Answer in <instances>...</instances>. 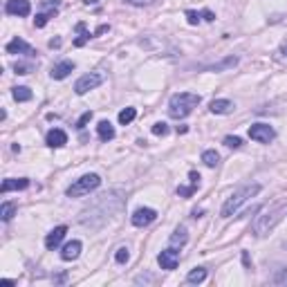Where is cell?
<instances>
[{
  "mask_svg": "<svg viewBox=\"0 0 287 287\" xmlns=\"http://www.w3.org/2000/svg\"><path fill=\"white\" fill-rule=\"evenodd\" d=\"M285 213H287V200H280V202H276L269 211L256 215V220H253V224H251V233L256 238L267 236V233L285 218Z\"/></svg>",
  "mask_w": 287,
  "mask_h": 287,
  "instance_id": "6da1fadb",
  "label": "cell"
},
{
  "mask_svg": "<svg viewBox=\"0 0 287 287\" xmlns=\"http://www.w3.org/2000/svg\"><path fill=\"white\" fill-rule=\"evenodd\" d=\"M260 189H262V186L253 182V184L240 186L238 191H233V193L227 198V202L222 204V209H220V215H222V218H231V215H236V213H238V209H240L242 204L247 202V200L260 193Z\"/></svg>",
  "mask_w": 287,
  "mask_h": 287,
  "instance_id": "7a4b0ae2",
  "label": "cell"
},
{
  "mask_svg": "<svg viewBox=\"0 0 287 287\" xmlns=\"http://www.w3.org/2000/svg\"><path fill=\"white\" fill-rule=\"evenodd\" d=\"M202 97L200 94H193V92H180V94H173L169 101V114L173 119H184L193 112V108L200 106Z\"/></svg>",
  "mask_w": 287,
  "mask_h": 287,
  "instance_id": "3957f363",
  "label": "cell"
},
{
  "mask_svg": "<svg viewBox=\"0 0 287 287\" xmlns=\"http://www.w3.org/2000/svg\"><path fill=\"white\" fill-rule=\"evenodd\" d=\"M99 184H101V178L97 173H85L74 184H70L65 193H68V198H83V195L92 193L94 189H99Z\"/></svg>",
  "mask_w": 287,
  "mask_h": 287,
  "instance_id": "277c9868",
  "label": "cell"
},
{
  "mask_svg": "<svg viewBox=\"0 0 287 287\" xmlns=\"http://www.w3.org/2000/svg\"><path fill=\"white\" fill-rule=\"evenodd\" d=\"M101 83H103V74H99V72H90V74H83L74 83V92L76 94H85V92H90V90L99 88Z\"/></svg>",
  "mask_w": 287,
  "mask_h": 287,
  "instance_id": "5b68a950",
  "label": "cell"
},
{
  "mask_svg": "<svg viewBox=\"0 0 287 287\" xmlns=\"http://www.w3.org/2000/svg\"><path fill=\"white\" fill-rule=\"evenodd\" d=\"M249 137L258 144H269L274 141L276 132L269 123H253V126H249Z\"/></svg>",
  "mask_w": 287,
  "mask_h": 287,
  "instance_id": "8992f818",
  "label": "cell"
},
{
  "mask_svg": "<svg viewBox=\"0 0 287 287\" xmlns=\"http://www.w3.org/2000/svg\"><path fill=\"white\" fill-rule=\"evenodd\" d=\"M157 262H160L162 269L166 271H173L178 269V262H180V249H175V247H169V249H164L157 256Z\"/></svg>",
  "mask_w": 287,
  "mask_h": 287,
  "instance_id": "52a82bcc",
  "label": "cell"
},
{
  "mask_svg": "<svg viewBox=\"0 0 287 287\" xmlns=\"http://www.w3.org/2000/svg\"><path fill=\"white\" fill-rule=\"evenodd\" d=\"M5 12H7L9 16L25 18V16H30L32 14V5H30V0H7Z\"/></svg>",
  "mask_w": 287,
  "mask_h": 287,
  "instance_id": "ba28073f",
  "label": "cell"
},
{
  "mask_svg": "<svg viewBox=\"0 0 287 287\" xmlns=\"http://www.w3.org/2000/svg\"><path fill=\"white\" fill-rule=\"evenodd\" d=\"M5 50H7V54H25V56H34V47L30 45L27 41H23V38H14V41H9L7 45H5Z\"/></svg>",
  "mask_w": 287,
  "mask_h": 287,
  "instance_id": "9c48e42d",
  "label": "cell"
},
{
  "mask_svg": "<svg viewBox=\"0 0 287 287\" xmlns=\"http://www.w3.org/2000/svg\"><path fill=\"white\" fill-rule=\"evenodd\" d=\"M132 224L135 227H148L151 222H155L157 220V211L155 209H148V207H141V209H137L135 213H132Z\"/></svg>",
  "mask_w": 287,
  "mask_h": 287,
  "instance_id": "30bf717a",
  "label": "cell"
},
{
  "mask_svg": "<svg viewBox=\"0 0 287 287\" xmlns=\"http://www.w3.org/2000/svg\"><path fill=\"white\" fill-rule=\"evenodd\" d=\"M65 233H68V227H65V224H61V227H54L50 233H47V238H45V247H47L50 251H52V249H56V247L61 245V240L65 238Z\"/></svg>",
  "mask_w": 287,
  "mask_h": 287,
  "instance_id": "8fae6325",
  "label": "cell"
},
{
  "mask_svg": "<svg viewBox=\"0 0 287 287\" xmlns=\"http://www.w3.org/2000/svg\"><path fill=\"white\" fill-rule=\"evenodd\" d=\"M81 249H83V245H81V240H70L63 245V249H61V258H63L65 262L70 260H76V258L81 256Z\"/></svg>",
  "mask_w": 287,
  "mask_h": 287,
  "instance_id": "7c38bea8",
  "label": "cell"
},
{
  "mask_svg": "<svg viewBox=\"0 0 287 287\" xmlns=\"http://www.w3.org/2000/svg\"><path fill=\"white\" fill-rule=\"evenodd\" d=\"M74 61H59V63L52 68V72H50V76L52 79H56V81H63L65 76L70 74V72H74Z\"/></svg>",
  "mask_w": 287,
  "mask_h": 287,
  "instance_id": "4fadbf2b",
  "label": "cell"
},
{
  "mask_svg": "<svg viewBox=\"0 0 287 287\" xmlns=\"http://www.w3.org/2000/svg\"><path fill=\"white\" fill-rule=\"evenodd\" d=\"M27 186H30V180L27 178H18V180H14V178H7L0 184V193H9V191H25Z\"/></svg>",
  "mask_w": 287,
  "mask_h": 287,
  "instance_id": "5bb4252c",
  "label": "cell"
},
{
  "mask_svg": "<svg viewBox=\"0 0 287 287\" xmlns=\"http://www.w3.org/2000/svg\"><path fill=\"white\" fill-rule=\"evenodd\" d=\"M45 141L50 148H61L68 144V135H65V130H61V128H52V130L47 132Z\"/></svg>",
  "mask_w": 287,
  "mask_h": 287,
  "instance_id": "9a60e30c",
  "label": "cell"
},
{
  "mask_svg": "<svg viewBox=\"0 0 287 287\" xmlns=\"http://www.w3.org/2000/svg\"><path fill=\"white\" fill-rule=\"evenodd\" d=\"M209 110H211L213 114H229L236 110V106H233V101H229V99H213Z\"/></svg>",
  "mask_w": 287,
  "mask_h": 287,
  "instance_id": "2e32d148",
  "label": "cell"
},
{
  "mask_svg": "<svg viewBox=\"0 0 287 287\" xmlns=\"http://www.w3.org/2000/svg\"><path fill=\"white\" fill-rule=\"evenodd\" d=\"M97 135H99V139L101 141H110V139H114V126L110 121H99L97 123Z\"/></svg>",
  "mask_w": 287,
  "mask_h": 287,
  "instance_id": "e0dca14e",
  "label": "cell"
},
{
  "mask_svg": "<svg viewBox=\"0 0 287 287\" xmlns=\"http://www.w3.org/2000/svg\"><path fill=\"white\" fill-rule=\"evenodd\" d=\"M186 240H189V233H186V227H178L171 236V245L173 247H184Z\"/></svg>",
  "mask_w": 287,
  "mask_h": 287,
  "instance_id": "ac0fdd59",
  "label": "cell"
},
{
  "mask_svg": "<svg viewBox=\"0 0 287 287\" xmlns=\"http://www.w3.org/2000/svg\"><path fill=\"white\" fill-rule=\"evenodd\" d=\"M12 97L16 99L18 103H23V101H30L34 94H32V90L30 88H25V85H18V88H14L12 90Z\"/></svg>",
  "mask_w": 287,
  "mask_h": 287,
  "instance_id": "d6986e66",
  "label": "cell"
},
{
  "mask_svg": "<svg viewBox=\"0 0 287 287\" xmlns=\"http://www.w3.org/2000/svg\"><path fill=\"white\" fill-rule=\"evenodd\" d=\"M76 32L81 34L79 38H74V45H76V47H83L85 43H88L90 38L94 36V34H90V32H85V25H83V23H79V25H76Z\"/></svg>",
  "mask_w": 287,
  "mask_h": 287,
  "instance_id": "ffe728a7",
  "label": "cell"
},
{
  "mask_svg": "<svg viewBox=\"0 0 287 287\" xmlns=\"http://www.w3.org/2000/svg\"><path fill=\"white\" fill-rule=\"evenodd\" d=\"M204 278H207V269H204V267H195V269H191L189 276H186L189 283H202Z\"/></svg>",
  "mask_w": 287,
  "mask_h": 287,
  "instance_id": "44dd1931",
  "label": "cell"
},
{
  "mask_svg": "<svg viewBox=\"0 0 287 287\" xmlns=\"http://www.w3.org/2000/svg\"><path fill=\"white\" fill-rule=\"evenodd\" d=\"M14 213H16V204L3 202V207H0V218H3V222H9V220L14 218Z\"/></svg>",
  "mask_w": 287,
  "mask_h": 287,
  "instance_id": "7402d4cb",
  "label": "cell"
},
{
  "mask_svg": "<svg viewBox=\"0 0 287 287\" xmlns=\"http://www.w3.org/2000/svg\"><path fill=\"white\" fill-rule=\"evenodd\" d=\"M202 162L209 166V169H215V166L220 164V155L215 151H204L202 153Z\"/></svg>",
  "mask_w": 287,
  "mask_h": 287,
  "instance_id": "603a6c76",
  "label": "cell"
},
{
  "mask_svg": "<svg viewBox=\"0 0 287 287\" xmlns=\"http://www.w3.org/2000/svg\"><path fill=\"white\" fill-rule=\"evenodd\" d=\"M135 117H137V110L135 108H123L121 112H119V123H121V126H128V123H130Z\"/></svg>",
  "mask_w": 287,
  "mask_h": 287,
  "instance_id": "cb8c5ba5",
  "label": "cell"
},
{
  "mask_svg": "<svg viewBox=\"0 0 287 287\" xmlns=\"http://www.w3.org/2000/svg\"><path fill=\"white\" fill-rule=\"evenodd\" d=\"M56 14V9H52V12H41V14H36V18H34V27H38V30H41V27H45L47 25V21H50L52 16H54Z\"/></svg>",
  "mask_w": 287,
  "mask_h": 287,
  "instance_id": "d4e9b609",
  "label": "cell"
},
{
  "mask_svg": "<svg viewBox=\"0 0 287 287\" xmlns=\"http://www.w3.org/2000/svg\"><path fill=\"white\" fill-rule=\"evenodd\" d=\"M271 283L274 285H287V265L280 267V269H276L274 278H271Z\"/></svg>",
  "mask_w": 287,
  "mask_h": 287,
  "instance_id": "484cf974",
  "label": "cell"
},
{
  "mask_svg": "<svg viewBox=\"0 0 287 287\" xmlns=\"http://www.w3.org/2000/svg\"><path fill=\"white\" fill-rule=\"evenodd\" d=\"M184 16H186V21H189V25H198V23L202 21V12H195V9H186Z\"/></svg>",
  "mask_w": 287,
  "mask_h": 287,
  "instance_id": "4316f807",
  "label": "cell"
},
{
  "mask_svg": "<svg viewBox=\"0 0 287 287\" xmlns=\"http://www.w3.org/2000/svg\"><path fill=\"white\" fill-rule=\"evenodd\" d=\"M32 70H34V63H25V61H18V63L14 65V72H16V74H30Z\"/></svg>",
  "mask_w": 287,
  "mask_h": 287,
  "instance_id": "83f0119b",
  "label": "cell"
},
{
  "mask_svg": "<svg viewBox=\"0 0 287 287\" xmlns=\"http://www.w3.org/2000/svg\"><path fill=\"white\" fill-rule=\"evenodd\" d=\"M153 135H157V137H166L169 135V126H166L164 121H157V123H153Z\"/></svg>",
  "mask_w": 287,
  "mask_h": 287,
  "instance_id": "f1b7e54d",
  "label": "cell"
},
{
  "mask_svg": "<svg viewBox=\"0 0 287 287\" xmlns=\"http://www.w3.org/2000/svg\"><path fill=\"white\" fill-rule=\"evenodd\" d=\"M114 260H117L119 265H123V262H128V260H130V251H128L126 247H119L117 253H114Z\"/></svg>",
  "mask_w": 287,
  "mask_h": 287,
  "instance_id": "f546056e",
  "label": "cell"
},
{
  "mask_svg": "<svg viewBox=\"0 0 287 287\" xmlns=\"http://www.w3.org/2000/svg\"><path fill=\"white\" fill-rule=\"evenodd\" d=\"M224 146H229V148H242V139H240V137L227 135V137H224Z\"/></svg>",
  "mask_w": 287,
  "mask_h": 287,
  "instance_id": "4dcf8cb0",
  "label": "cell"
},
{
  "mask_svg": "<svg viewBox=\"0 0 287 287\" xmlns=\"http://www.w3.org/2000/svg\"><path fill=\"white\" fill-rule=\"evenodd\" d=\"M195 191H198V189H195V186H191V184L189 186H178V195H180V198H191Z\"/></svg>",
  "mask_w": 287,
  "mask_h": 287,
  "instance_id": "1f68e13d",
  "label": "cell"
},
{
  "mask_svg": "<svg viewBox=\"0 0 287 287\" xmlns=\"http://www.w3.org/2000/svg\"><path fill=\"white\" fill-rule=\"evenodd\" d=\"M90 119H92V112H90V110H88V112H83V114H81V119H79V121H76V128H79V130H83V128H85V123H88Z\"/></svg>",
  "mask_w": 287,
  "mask_h": 287,
  "instance_id": "d6a6232c",
  "label": "cell"
},
{
  "mask_svg": "<svg viewBox=\"0 0 287 287\" xmlns=\"http://www.w3.org/2000/svg\"><path fill=\"white\" fill-rule=\"evenodd\" d=\"M189 180H191V186L200 189V173H198V171H191V173H189Z\"/></svg>",
  "mask_w": 287,
  "mask_h": 287,
  "instance_id": "836d02e7",
  "label": "cell"
},
{
  "mask_svg": "<svg viewBox=\"0 0 287 287\" xmlns=\"http://www.w3.org/2000/svg\"><path fill=\"white\" fill-rule=\"evenodd\" d=\"M128 5H132V7H146V5H153L155 0H126Z\"/></svg>",
  "mask_w": 287,
  "mask_h": 287,
  "instance_id": "e575fe53",
  "label": "cell"
},
{
  "mask_svg": "<svg viewBox=\"0 0 287 287\" xmlns=\"http://www.w3.org/2000/svg\"><path fill=\"white\" fill-rule=\"evenodd\" d=\"M202 21L213 23V21H215V14L211 12V9H202Z\"/></svg>",
  "mask_w": 287,
  "mask_h": 287,
  "instance_id": "d590c367",
  "label": "cell"
},
{
  "mask_svg": "<svg viewBox=\"0 0 287 287\" xmlns=\"http://www.w3.org/2000/svg\"><path fill=\"white\" fill-rule=\"evenodd\" d=\"M135 283H153V276H137Z\"/></svg>",
  "mask_w": 287,
  "mask_h": 287,
  "instance_id": "8d00e7d4",
  "label": "cell"
},
{
  "mask_svg": "<svg viewBox=\"0 0 287 287\" xmlns=\"http://www.w3.org/2000/svg\"><path fill=\"white\" fill-rule=\"evenodd\" d=\"M108 30H110V25H101V27H97V30H94V36L103 34V32H108Z\"/></svg>",
  "mask_w": 287,
  "mask_h": 287,
  "instance_id": "74e56055",
  "label": "cell"
},
{
  "mask_svg": "<svg viewBox=\"0 0 287 287\" xmlns=\"http://www.w3.org/2000/svg\"><path fill=\"white\" fill-rule=\"evenodd\" d=\"M50 47H61V38H52V41H50Z\"/></svg>",
  "mask_w": 287,
  "mask_h": 287,
  "instance_id": "f35d334b",
  "label": "cell"
},
{
  "mask_svg": "<svg viewBox=\"0 0 287 287\" xmlns=\"http://www.w3.org/2000/svg\"><path fill=\"white\" fill-rule=\"evenodd\" d=\"M242 262H245V267H249V253L242 251Z\"/></svg>",
  "mask_w": 287,
  "mask_h": 287,
  "instance_id": "ab89813d",
  "label": "cell"
},
{
  "mask_svg": "<svg viewBox=\"0 0 287 287\" xmlns=\"http://www.w3.org/2000/svg\"><path fill=\"white\" fill-rule=\"evenodd\" d=\"M184 132H189V126H178V135H184Z\"/></svg>",
  "mask_w": 287,
  "mask_h": 287,
  "instance_id": "60d3db41",
  "label": "cell"
},
{
  "mask_svg": "<svg viewBox=\"0 0 287 287\" xmlns=\"http://www.w3.org/2000/svg\"><path fill=\"white\" fill-rule=\"evenodd\" d=\"M202 209H193V218H202Z\"/></svg>",
  "mask_w": 287,
  "mask_h": 287,
  "instance_id": "b9f144b4",
  "label": "cell"
},
{
  "mask_svg": "<svg viewBox=\"0 0 287 287\" xmlns=\"http://www.w3.org/2000/svg\"><path fill=\"white\" fill-rule=\"evenodd\" d=\"M280 54H283V56H285V59H287V43H285V45H283V47H280Z\"/></svg>",
  "mask_w": 287,
  "mask_h": 287,
  "instance_id": "7bdbcfd3",
  "label": "cell"
},
{
  "mask_svg": "<svg viewBox=\"0 0 287 287\" xmlns=\"http://www.w3.org/2000/svg\"><path fill=\"white\" fill-rule=\"evenodd\" d=\"M99 0H85V5H97Z\"/></svg>",
  "mask_w": 287,
  "mask_h": 287,
  "instance_id": "ee69618b",
  "label": "cell"
},
{
  "mask_svg": "<svg viewBox=\"0 0 287 287\" xmlns=\"http://www.w3.org/2000/svg\"><path fill=\"white\" fill-rule=\"evenodd\" d=\"M285 247H287V245H285Z\"/></svg>",
  "mask_w": 287,
  "mask_h": 287,
  "instance_id": "f6af8a7d",
  "label": "cell"
}]
</instances>
